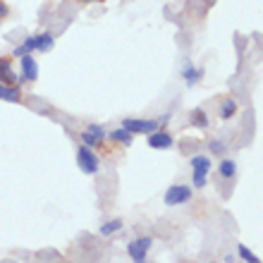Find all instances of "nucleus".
Masks as SVG:
<instances>
[{
    "label": "nucleus",
    "mask_w": 263,
    "mask_h": 263,
    "mask_svg": "<svg viewBox=\"0 0 263 263\" xmlns=\"http://www.w3.org/2000/svg\"><path fill=\"white\" fill-rule=\"evenodd\" d=\"M182 77L187 79V84H189V86H194V84L201 79V69H196L194 65L189 63V65H184V72H182Z\"/></svg>",
    "instance_id": "dca6fc26"
},
{
    "label": "nucleus",
    "mask_w": 263,
    "mask_h": 263,
    "mask_svg": "<svg viewBox=\"0 0 263 263\" xmlns=\"http://www.w3.org/2000/svg\"><path fill=\"white\" fill-rule=\"evenodd\" d=\"M192 125L199 127V129H206L208 127V115L201 110V108H194V110H192Z\"/></svg>",
    "instance_id": "f3484780"
},
{
    "label": "nucleus",
    "mask_w": 263,
    "mask_h": 263,
    "mask_svg": "<svg viewBox=\"0 0 263 263\" xmlns=\"http://www.w3.org/2000/svg\"><path fill=\"white\" fill-rule=\"evenodd\" d=\"M208 148H211V153H213V156H222L228 146H225V141H222V139H211Z\"/></svg>",
    "instance_id": "6ab92c4d"
},
{
    "label": "nucleus",
    "mask_w": 263,
    "mask_h": 263,
    "mask_svg": "<svg viewBox=\"0 0 263 263\" xmlns=\"http://www.w3.org/2000/svg\"><path fill=\"white\" fill-rule=\"evenodd\" d=\"M146 144L151 146V148H156V151H167V148H173L175 139H173V134H167V132L156 129V132H151V134H146Z\"/></svg>",
    "instance_id": "6e6552de"
},
{
    "label": "nucleus",
    "mask_w": 263,
    "mask_h": 263,
    "mask_svg": "<svg viewBox=\"0 0 263 263\" xmlns=\"http://www.w3.org/2000/svg\"><path fill=\"white\" fill-rule=\"evenodd\" d=\"M237 256L242 258L244 263H263L261 258H258L256 254H254V251L247 247V244H239V247H237Z\"/></svg>",
    "instance_id": "2eb2a0df"
},
{
    "label": "nucleus",
    "mask_w": 263,
    "mask_h": 263,
    "mask_svg": "<svg viewBox=\"0 0 263 263\" xmlns=\"http://www.w3.org/2000/svg\"><path fill=\"white\" fill-rule=\"evenodd\" d=\"M12 60H14L12 55L0 58V82L5 84V86H17V84H20V74L14 72Z\"/></svg>",
    "instance_id": "1a4fd4ad"
},
{
    "label": "nucleus",
    "mask_w": 263,
    "mask_h": 263,
    "mask_svg": "<svg viewBox=\"0 0 263 263\" xmlns=\"http://www.w3.org/2000/svg\"><path fill=\"white\" fill-rule=\"evenodd\" d=\"M31 39H34V50H39V53H48V50H53V46H55V39H53V34H48V31L36 34V36H31Z\"/></svg>",
    "instance_id": "9d476101"
},
{
    "label": "nucleus",
    "mask_w": 263,
    "mask_h": 263,
    "mask_svg": "<svg viewBox=\"0 0 263 263\" xmlns=\"http://www.w3.org/2000/svg\"><path fill=\"white\" fill-rule=\"evenodd\" d=\"M7 14H10V7H7L5 0H0V20H5Z\"/></svg>",
    "instance_id": "aec40b11"
},
{
    "label": "nucleus",
    "mask_w": 263,
    "mask_h": 263,
    "mask_svg": "<svg viewBox=\"0 0 263 263\" xmlns=\"http://www.w3.org/2000/svg\"><path fill=\"white\" fill-rule=\"evenodd\" d=\"M108 139H110V141H115V144L129 146L132 141H134V134H132L129 129H125V127H120V129H112L110 134H108Z\"/></svg>",
    "instance_id": "9b49d317"
},
{
    "label": "nucleus",
    "mask_w": 263,
    "mask_h": 263,
    "mask_svg": "<svg viewBox=\"0 0 263 263\" xmlns=\"http://www.w3.org/2000/svg\"><path fill=\"white\" fill-rule=\"evenodd\" d=\"M0 101L20 103V101H22V91H20V86H5V91H3V98H0Z\"/></svg>",
    "instance_id": "a211bd4d"
},
{
    "label": "nucleus",
    "mask_w": 263,
    "mask_h": 263,
    "mask_svg": "<svg viewBox=\"0 0 263 263\" xmlns=\"http://www.w3.org/2000/svg\"><path fill=\"white\" fill-rule=\"evenodd\" d=\"M192 196H194V189L192 187H187V184H173V187H167L163 201H165L167 206H182V203L192 201Z\"/></svg>",
    "instance_id": "39448f33"
},
{
    "label": "nucleus",
    "mask_w": 263,
    "mask_h": 263,
    "mask_svg": "<svg viewBox=\"0 0 263 263\" xmlns=\"http://www.w3.org/2000/svg\"><path fill=\"white\" fill-rule=\"evenodd\" d=\"M189 165H192V173H194L192 175L194 189H203L208 182V173H211V167H213L211 158H208V156H192Z\"/></svg>",
    "instance_id": "f257e3e1"
},
{
    "label": "nucleus",
    "mask_w": 263,
    "mask_h": 263,
    "mask_svg": "<svg viewBox=\"0 0 263 263\" xmlns=\"http://www.w3.org/2000/svg\"><path fill=\"white\" fill-rule=\"evenodd\" d=\"M79 139H82L84 146H89V148H96V146H101L108 139V134H105V129L101 125H96V122H91L86 129L79 134Z\"/></svg>",
    "instance_id": "423d86ee"
},
{
    "label": "nucleus",
    "mask_w": 263,
    "mask_h": 263,
    "mask_svg": "<svg viewBox=\"0 0 263 263\" xmlns=\"http://www.w3.org/2000/svg\"><path fill=\"white\" fill-rule=\"evenodd\" d=\"M122 127L129 129L132 134H151V132L160 129V120H156V118H148V120H144V118H125L122 120Z\"/></svg>",
    "instance_id": "7ed1b4c3"
},
{
    "label": "nucleus",
    "mask_w": 263,
    "mask_h": 263,
    "mask_svg": "<svg viewBox=\"0 0 263 263\" xmlns=\"http://www.w3.org/2000/svg\"><path fill=\"white\" fill-rule=\"evenodd\" d=\"M120 230H122V220H120V218H112V220L103 222V225L98 228V232L103 237H110V235H115V232H120Z\"/></svg>",
    "instance_id": "ddd939ff"
},
{
    "label": "nucleus",
    "mask_w": 263,
    "mask_h": 263,
    "mask_svg": "<svg viewBox=\"0 0 263 263\" xmlns=\"http://www.w3.org/2000/svg\"><path fill=\"white\" fill-rule=\"evenodd\" d=\"M39 79V63L34 60V55H22L20 58V82L31 84Z\"/></svg>",
    "instance_id": "0eeeda50"
},
{
    "label": "nucleus",
    "mask_w": 263,
    "mask_h": 263,
    "mask_svg": "<svg viewBox=\"0 0 263 263\" xmlns=\"http://www.w3.org/2000/svg\"><path fill=\"white\" fill-rule=\"evenodd\" d=\"M3 91H5V84L0 82V98H3Z\"/></svg>",
    "instance_id": "5701e85b"
},
{
    "label": "nucleus",
    "mask_w": 263,
    "mask_h": 263,
    "mask_svg": "<svg viewBox=\"0 0 263 263\" xmlns=\"http://www.w3.org/2000/svg\"><path fill=\"white\" fill-rule=\"evenodd\" d=\"M151 244H153L151 237H137V239H132L127 244V254H129V258L134 263H146L148 251H151Z\"/></svg>",
    "instance_id": "20e7f679"
},
{
    "label": "nucleus",
    "mask_w": 263,
    "mask_h": 263,
    "mask_svg": "<svg viewBox=\"0 0 263 263\" xmlns=\"http://www.w3.org/2000/svg\"><path fill=\"white\" fill-rule=\"evenodd\" d=\"M237 173V163L232 158H225L220 160V165H218V175H220V180H232Z\"/></svg>",
    "instance_id": "f8f14e48"
},
{
    "label": "nucleus",
    "mask_w": 263,
    "mask_h": 263,
    "mask_svg": "<svg viewBox=\"0 0 263 263\" xmlns=\"http://www.w3.org/2000/svg\"><path fill=\"white\" fill-rule=\"evenodd\" d=\"M77 165H79V170H82L84 175H96L98 167H101V160H98V156L93 153V148L82 144L77 148Z\"/></svg>",
    "instance_id": "f03ea898"
},
{
    "label": "nucleus",
    "mask_w": 263,
    "mask_h": 263,
    "mask_svg": "<svg viewBox=\"0 0 263 263\" xmlns=\"http://www.w3.org/2000/svg\"><path fill=\"white\" fill-rule=\"evenodd\" d=\"M225 263H235V254H228V256H225Z\"/></svg>",
    "instance_id": "412c9836"
},
{
    "label": "nucleus",
    "mask_w": 263,
    "mask_h": 263,
    "mask_svg": "<svg viewBox=\"0 0 263 263\" xmlns=\"http://www.w3.org/2000/svg\"><path fill=\"white\" fill-rule=\"evenodd\" d=\"M79 3H103V0H79Z\"/></svg>",
    "instance_id": "4be33fe9"
},
{
    "label": "nucleus",
    "mask_w": 263,
    "mask_h": 263,
    "mask_svg": "<svg viewBox=\"0 0 263 263\" xmlns=\"http://www.w3.org/2000/svg\"><path fill=\"white\" fill-rule=\"evenodd\" d=\"M235 112H237V101L235 98H225L220 105V118L222 120H232L235 118Z\"/></svg>",
    "instance_id": "4468645a"
}]
</instances>
